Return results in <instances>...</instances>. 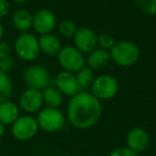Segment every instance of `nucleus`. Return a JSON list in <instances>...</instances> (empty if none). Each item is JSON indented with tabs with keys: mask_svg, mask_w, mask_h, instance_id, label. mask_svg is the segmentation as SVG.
<instances>
[{
	"mask_svg": "<svg viewBox=\"0 0 156 156\" xmlns=\"http://www.w3.org/2000/svg\"><path fill=\"white\" fill-rule=\"evenodd\" d=\"M115 37L109 33H101L98 35V47L106 51H110L111 48L115 46Z\"/></svg>",
	"mask_w": 156,
	"mask_h": 156,
	"instance_id": "nucleus-23",
	"label": "nucleus"
},
{
	"mask_svg": "<svg viewBox=\"0 0 156 156\" xmlns=\"http://www.w3.org/2000/svg\"><path fill=\"white\" fill-rule=\"evenodd\" d=\"M110 60H112L117 65L127 67L135 64L140 57V50L138 46L132 41L115 42V46L109 51Z\"/></svg>",
	"mask_w": 156,
	"mask_h": 156,
	"instance_id": "nucleus-2",
	"label": "nucleus"
},
{
	"mask_svg": "<svg viewBox=\"0 0 156 156\" xmlns=\"http://www.w3.org/2000/svg\"><path fill=\"white\" fill-rule=\"evenodd\" d=\"M136 7L147 15H156V0H134Z\"/></svg>",
	"mask_w": 156,
	"mask_h": 156,
	"instance_id": "nucleus-22",
	"label": "nucleus"
},
{
	"mask_svg": "<svg viewBox=\"0 0 156 156\" xmlns=\"http://www.w3.org/2000/svg\"><path fill=\"white\" fill-rule=\"evenodd\" d=\"M73 37L75 47L83 54H89L98 47V35L88 27L77 29Z\"/></svg>",
	"mask_w": 156,
	"mask_h": 156,
	"instance_id": "nucleus-10",
	"label": "nucleus"
},
{
	"mask_svg": "<svg viewBox=\"0 0 156 156\" xmlns=\"http://www.w3.org/2000/svg\"><path fill=\"white\" fill-rule=\"evenodd\" d=\"M13 93V83L7 73L0 71V104L10 100Z\"/></svg>",
	"mask_w": 156,
	"mask_h": 156,
	"instance_id": "nucleus-19",
	"label": "nucleus"
},
{
	"mask_svg": "<svg viewBox=\"0 0 156 156\" xmlns=\"http://www.w3.org/2000/svg\"><path fill=\"white\" fill-rule=\"evenodd\" d=\"M24 81L28 88L43 91L49 86L50 76L46 67L40 64H34L25 71Z\"/></svg>",
	"mask_w": 156,
	"mask_h": 156,
	"instance_id": "nucleus-7",
	"label": "nucleus"
},
{
	"mask_svg": "<svg viewBox=\"0 0 156 156\" xmlns=\"http://www.w3.org/2000/svg\"><path fill=\"white\" fill-rule=\"evenodd\" d=\"M14 65H15V60L13 59V57L9 56L7 58H3L0 60V71L8 74L13 69Z\"/></svg>",
	"mask_w": 156,
	"mask_h": 156,
	"instance_id": "nucleus-24",
	"label": "nucleus"
},
{
	"mask_svg": "<svg viewBox=\"0 0 156 156\" xmlns=\"http://www.w3.org/2000/svg\"><path fill=\"white\" fill-rule=\"evenodd\" d=\"M55 85H56L57 89L62 93V95L71 96V98L77 94L80 90L76 76L73 73L66 71H61L56 76Z\"/></svg>",
	"mask_w": 156,
	"mask_h": 156,
	"instance_id": "nucleus-12",
	"label": "nucleus"
},
{
	"mask_svg": "<svg viewBox=\"0 0 156 156\" xmlns=\"http://www.w3.org/2000/svg\"><path fill=\"white\" fill-rule=\"evenodd\" d=\"M109 156H138V153L132 151L129 147H118L113 150Z\"/></svg>",
	"mask_w": 156,
	"mask_h": 156,
	"instance_id": "nucleus-25",
	"label": "nucleus"
},
{
	"mask_svg": "<svg viewBox=\"0 0 156 156\" xmlns=\"http://www.w3.org/2000/svg\"><path fill=\"white\" fill-rule=\"evenodd\" d=\"M58 62L63 71L69 73H77L86 66V59L83 54L80 52L75 46L62 47L58 54Z\"/></svg>",
	"mask_w": 156,
	"mask_h": 156,
	"instance_id": "nucleus-6",
	"label": "nucleus"
},
{
	"mask_svg": "<svg viewBox=\"0 0 156 156\" xmlns=\"http://www.w3.org/2000/svg\"><path fill=\"white\" fill-rule=\"evenodd\" d=\"M43 103L49 108H59L62 104L63 95L56 87H49L42 91Z\"/></svg>",
	"mask_w": 156,
	"mask_h": 156,
	"instance_id": "nucleus-18",
	"label": "nucleus"
},
{
	"mask_svg": "<svg viewBox=\"0 0 156 156\" xmlns=\"http://www.w3.org/2000/svg\"><path fill=\"white\" fill-rule=\"evenodd\" d=\"M5 125L0 122V138L5 135Z\"/></svg>",
	"mask_w": 156,
	"mask_h": 156,
	"instance_id": "nucleus-28",
	"label": "nucleus"
},
{
	"mask_svg": "<svg viewBox=\"0 0 156 156\" xmlns=\"http://www.w3.org/2000/svg\"><path fill=\"white\" fill-rule=\"evenodd\" d=\"M39 46L41 52L47 56H58L60 50L62 49L60 39L52 33L41 35L39 39Z\"/></svg>",
	"mask_w": 156,
	"mask_h": 156,
	"instance_id": "nucleus-14",
	"label": "nucleus"
},
{
	"mask_svg": "<svg viewBox=\"0 0 156 156\" xmlns=\"http://www.w3.org/2000/svg\"><path fill=\"white\" fill-rule=\"evenodd\" d=\"M3 33H5V29H3L2 24H1V23H0V41H1V39H2V37H3Z\"/></svg>",
	"mask_w": 156,
	"mask_h": 156,
	"instance_id": "nucleus-29",
	"label": "nucleus"
},
{
	"mask_svg": "<svg viewBox=\"0 0 156 156\" xmlns=\"http://www.w3.org/2000/svg\"><path fill=\"white\" fill-rule=\"evenodd\" d=\"M57 26V18L54 12L47 9H41L33 15L32 28L40 35L51 33Z\"/></svg>",
	"mask_w": 156,
	"mask_h": 156,
	"instance_id": "nucleus-9",
	"label": "nucleus"
},
{
	"mask_svg": "<svg viewBox=\"0 0 156 156\" xmlns=\"http://www.w3.org/2000/svg\"><path fill=\"white\" fill-rule=\"evenodd\" d=\"M91 93L100 101L113 98L119 92V83L113 76L104 74L95 77L91 85Z\"/></svg>",
	"mask_w": 156,
	"mask_h": 156,
	"instance_id": "nucleus-4",
	"label": "nucleus"
},
{
	"mask_svg": "<svg viewBox=\"0 0 156 156\" xmlns=\"http://www.w3.org/2000/svg\"><path fill=\"white\" fill-rule=\"evenodd\" d=\"M32 18L33 15L29 11L25 9H20L12 16V23L18 31L25 33L28 32L32 28Z\"/></svg>",
	"mask_w": 156,
	"mask_h": 156,
	"instance_id": "nucleus-17",
	"label": "nucleus"
},
{
	"mask_svg": "<svg viewBox=\"0 0 156 156\" xmlns=\"http://www.w3.org/2000/svg\"><path fill=\"white\" fill-rule=\"evenodd\" d=\"M20 118V108L15 103L7 101L0 104V122L5 125L13 124Z\"/></svg>",
	"mask_w": 156,
	"mask_h": 156,
	"instance_id": "nucleus-16",
	"label": "nucleus"
},
{
	"mask_svg": "<svg viewBox=\"0 0 156 156\" xmlns=\"http://www.w3.org/2000/svg\"><path fill=\"white\" fill-rule=\"evenodd\" d=\"M43 104V95L40 90L27 88L20 96V106L27 113H34L40 111Z\"/></svg>",
	"mask_w": 156,
	"mask_h": 156,
	"instance_id": "nucleus-11",
	"label": "nucleus"
},
{
	"mask_svg": "<svg viewBox=\"0 0 156 156\" xmlns=\"http://www.w3.org/2000/svg\"><path fill=\"white\" fill-rule=\"evenodd\" d=\"M126 142H127V147L136 153H139L143 152L149 147L150 136L144 128L135 127L128 132Z\"/></svg>",
	"mask_w": 156,
	"mask_h": 156,
	"instance_id": "nucleus-13",
	"label": "nucleus"
},
{
	"mask_svg": "<svg viewBox=\"0 0 156 156\" xmlns=\"http://www.w3.org/2000/svg\"><path fill=\"white\" fill-rule=\"evenodd\" d=\"M11 56V46L5 42L0 41V60Z\"/></svg>",
	"mask_w": 156,
	"mask_h": 156,
	"instance_id": "nucleus-26",
	"label": "nucleus"
},
{
	"mask_svg": "<svg viewBox=\"0 0 156 156\" xmlns=\"http://www.w3.org/2000/svg\"><path fill=\"white\" fill-rule=\"evenodd\" d=\"M37 122L39 128L44 132L56 133L63 128L65 124V118L59 108L45 107L39 111Z\"/></svg>",
	"mask_w": 156,
	"mask_h": 156,
	"instance_id": "nucleus-5",
	"label": "nucleus"
},
{
	"mask_svg": "<svg viewBox=\"0 0 156 156\" xmlns=\"http://www.w3.org/2000/svg\"><path fill=\"white\" fill-rule=\"evenodd\" d=\"M77 31V26L74 22L69 20H61L58 24V32L60 33L61 37H73Z\"/></svg>",
	"mask_w": 156,
	"mask_h": 156,
	"instance_id": "nucleus-21",
	"label": "nucleus"
},
{
	"mask_svg": "<svg viewBox=\"0 0 156 156\" xmlns=\"http://www.w3.org/2000/svg\"><path fill=\"white\" fill-rule=\"evenodd\" d=\"M39 125L37 119L31 115H20L17 120L12 124L11 132L15 139L26 141L33 138L37 134Z\"/></svg>",
	"mask_w": 156,
	"mask_h": 156,
	"instance_id": "nucleus-8",
	"label": "nucleus"
},
{
	"mask_svg": "<svg viewBox=\"0 0 156 156\" xmlns=\"http://www.w3.org/2000/svg\"><path fill=\"white\" fill-rule=\"evenodd\" d=\"M109 61H110L109 52L96 47L95 49L88 54V57L86 59V65L93 71H96V69H104L106 65H108Z\"/></svg>",
	"mask_w": 156,
	"mask_h": 156,
	"instance_id": "nucleus-15",
	"label": "nucleus"
},
{
	"mask_svg": "<svg viewBox=\"0 0 156 156\" xmlns=\"http://www.w3.org/2000/svg\"><path fill=\"white\" fill-rule=\"evenodd\" d=\"M102 112L103 107L100 100L92 93L78 92L69 100L66 115L74 127L87 129L100 121Z\"/></svg>",
	"mask_w": 156,
	"mask_h": 156,
	"instance_id": "nucleus-1",
	"label": "nucleus"
},
{
	"mask_svg": "<svg viewBox=\"0 0 156 156\" xmlns=\"http://www.w3.org/2000/svg\"><path fill=\"white\" fill-rule=\"evenodd\" d=\"M59 156H71V155H65L64 154V155H59Z\"/></svg>",
	"mask_w": 156,
	"mask_h": 156,
	"instance_id": "nucleus-31",
	"label": "nucleus"
},
{
	"mask_svg": "<svg viewBox=\"0 0 156 156\" xmlns=\"http://www.w3.org/2000/svg\"><path fill=\"white\" fill-rule=\"evenodd\" d=\"M14 2H16V3H20V5H22V3H24V2H26L27 0H13Z\"/></svg>",
	"mask_w": 156,
	"mask_h": 156,
	"instance_id": "nucleus-30",
	"label": "nucleus"
},
{
	"mask_svg": "<svg viewBox=\"0 0 156 156\" xmlns=\"http://www.w3.org/2000/svg\"><path fill=\"white\" fill-rule=\"evenodd\" d=\"M75 76H76V79H77L78 86H79L80 89H86V88L91 87L94 79H95L93 69L88 67L87 65L83 69H81L79 72H77Z\"/></svg>",
	"mask_w": 156,
	"mask_h": 156,
	"instance_id": "nucleus-20",
	"label": "nucleus"
},
{
	"mask_svg": "<svg viewBox=\"0 0 156 156\" xmlns=\"http://www.w3.org/2000/svg\"><path fill=\"white\" fill-rule=\"evenodd\" d=\"M14 49L18 58L24 61H33L41 54L39 39L29 32L18 35L14 44Z\"/></svg>",
	"mask_w": 156,
	"mask_h": 156,
	"instance_id": "nucleus-3",
	"label": "nucleus"
},
{
	"mask_svg": "<svg viewBox=\"0 0 156 156\" xmlns=\"http://www.w3.org/2000/svg\"><path fill=\"white\" fill-rule=\"evenodd\" d=\"M10 11V3L8 0H0V20L5 18L9 14Z\"/></svg>",
	"mask_w": 156,
	"mask_h": 156,
	"instance_id": "nucleus-27",
	"label": "nucleus"
}]
</instances>
